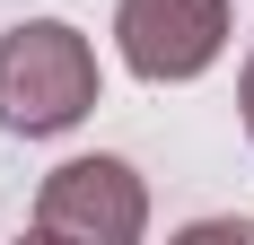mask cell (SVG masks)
<instances>
[{
  "label": "cell",
  "instance_id": "2",
  "mask_svg": "<svg viewBox=\"0 0 254 245\" xmlns=\"http://www.w3.org/2000/svg\"><path fill=\"white\" fill-rule=\"evenodd\" d=\"M140 228H149V193L123 158H70L35 193V237L53 245H140Z\"/></svg>",
  "mask_w": 254,
  "mask_h": 245
},
{
  "label": "cell",
  "instance_id": "3",
  "mask_svg": "<svg viewBox=\"0 0 254 245\" xmlns=\"http://www.w3.org/2000/svg\"><path fill=\"white\" fill-rule=\"evenodd\" d=\"M114 44L140 79H202L228 53V0H123L114 9Z\"/></svg>",
  "mask_w": 254,
  "mask_h": 245
},
{
  "label": "cell",
  "instance_id": "1",
  "mask_svg": "<svg viewBox=\"0 0 254 245\" xmlns=\"http://www.w3.org/2000/svg\"><path fill=\"white\" fill-rule=\"evenodd\" d=\"M97 105V53L62 18H18L0 35V122L18 140H53Z\"/></svg>",
  "mask_w": 254,
  "mask_h": 245
},
{
  "label": "cell",
  "instance_id": "4",
  "mask_svg": "<svg viewBox=\"0 0 254 245\" xmlns=\"http://www.w3.org/2000/svg\"><path fill=\"white\" fill-rule=\"evenodd\" d=\"M237 114H246V140H254V53H246V79H237Z\"/></svg>",
  "mask_w": 254,
  "mask_h": 245
}]
</instances>
